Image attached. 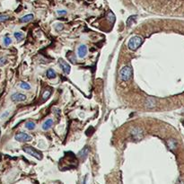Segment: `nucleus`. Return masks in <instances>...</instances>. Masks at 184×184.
Wrapping results in <instances>:
<instances>
[{
  "mask_svg": "<svg viewBox=\"0 0 184 184\" xmlns=\"http://www.w3.org/2000/svg\"><path fill=\"white\" fill-rule=\"evenodd\" d=\"M88 153H89V147H88V146H85V147L79 153V156H80L82 159H84V158H85V157L87 156Z\"/></svg>",
  "mask_w": 184,
  "mask_h": 184,
  "instance_id": "nucleus-12",
  "label": "nucleus"
},
{
  "mask_svg": "<svg viewBox=\"0 0 184 184\" xmlns=\"http://www.w3.org/2000/svg\"><path fill=\"white\" fill-rule=\"evenodd\" d=\"M33 19V15H27L22 17V18L20 19V22L24 23H28V22H30V21H32Z\"/></svg>",
  "mask_w": 184,
  "mask_h": 184,
  "instance_id": "nucleus-13",
  "label": "nucleus"
},
{
  "mask_svg": "<svg viewBox=\"0 0 184 184\" xmlns=\"http://www.w3.org/2000/svg\"><path fill=\"white\" fill-rule=\"evenodd\" d=\"M177 184H183V182H182V180H178V182H177Z\"/></svg>",
  "mask_w": 184,
  "mask_h": 184,
  "instance_id": "nucleus-27",
  "label": "nucleus"
},
{
  "mask_svg": "<svg viewBox=\"0 0 184 184\" xmlns=\"http://www.w3.org/2000/svg\"><path fill=\"white\" fill-rule=\"evenodd\" d=\"M35 123L34 122H33V121H28L27 123L25 124V128L27 129H29V130H33V129H35Z\"/></svg>",
  "mask_w": 184,
  "mask_h": 184,
  "instance_id": "nucleus-15",
  "label": "nucleus"
},
{
  "mask_svg": "<svg viewBox=\"0 0 184 184\" xmlns=\"http://www.w3.org/2000/svg\"><path fill=\"white\" fill-rule=\"evenodd\" d=\"M77 53H78V57H79L80 58H84V57L86 56V54H87V47H86L84 44L80 45L79 48H78V51H77Z\"/></svg>",
  "mask_w": 184,
  "mask_h": 184,
  "instance_id": "nucleus-8",
  "label": "nucleus"
},
{
  "mask_svg": "<svg viewBox=\"0 0 184 184\" xmlns=\"http://www.w3.org/2000/svg\"><path fill=\"white\" fill-rule=\"evenodd\" d=\"M63 28H64V26L62 23H56L55 24V29L57 31V32H61V31L63 30Z\"/></svg>",
  "mask_w": 184,
  "mask_h": 184,
  "instance_id": "nucleus-23",
  "label": "nucleus"
},
{
  "mask_svg": "<svg viewBox=\"0 0 184 184\" xmlns=\"http://www.w3.org/2000/svg\"><path fill=\"white\" fill-rule=\"evenodd\" d=\"M15 140L19 141V142H28L32 140V137H31L29 134L24 133V132H20L17 133L15 137Z\"/></svg>",
  "mask_w": 184,
  "mask_h": 184,
  "instance_id": "nucleus-5",
  "label": "nucleus"
},
{
  "mask_svg": "<svg viewBox=\"0 0 184 184\" xmlns=\"http://www.w3.org/2000/svg\"><path fill=\"white\" fill-rule=\"evenodd\" d=\"M130 135L132 137V138L135 140V141H139L143 138L144 137V131L141 128H133L131 130H130Z\"/></svg>",
  "mask_w": 184,
  "mask_h": 184,
  "instance_id": "nucleus-4",
  "label": "nucleus"
},
{
  "mask_svg": "<svg viewBox=\"0 0 184 184\" xmlns=\"http://www.w3.org/2000/svg\"><path fill=\"white\" fill-rule=\"evenodd\" d=\"M137 15H131V16H129V18H128V20H127V26L128 27H130L131 25H132V23H135V21H136V19H137Z\"/></svg>",
  "mask_w": 184,
  "mask_h": 184,
  "instance_id": "nucleus-14",
  "label": "nucleus"
},
{
  "mask_svg": "<svg viewBox=\"0 0 184 184\" xmlns=\"http://www.w3.org/2000/svg\"><path fill=\"white\" fill-rule=\"evenodd\" d=\"M9 19V15H0V23L6 22Z\"/></svg>",
  "mask_w": 184,
  "mask_h": 184,
  "instance_id": "nucleus-22",
  "label": "nucleus"
},
{
  "mask_svg": "<svg viewBox=\"0 0 184 184\" xmlns=\"http://www.w3.org/2000/svg\"><path fill=\"white\" fill-rule=\"evenodd\" d=\"M47 76H48L49 78H50V79L55 78V77H56V73H55V71H54L53 69L49 68V69L47 71Z\"/></svg>",
  "mask_w": 184,
  "mask_h": 184,
  "instance_id": "nucleus-19",
  "label": "nucleus"
},
{
  "mask_svg": "<svg viewBox=\"0 0 184 184\" xmlns=\"http://www.w3.org/2000/svg\"><path fill=\"white\" fill-rule=\"evenodd\" d=\"M167 146L170 150L172 151H174L176 148H177V141L174 139V138H169L167 140Z\"/></svg>",
  "mask_w": 184,
  "mask_h": 184,
  "instance_id": "nucleus-9",
  "label": "nucleus"
},
{
  "mask_svg": "<svg viewBox=\"0 0 184 184\" xmlns=\"http://www.w3.org/2000/svg\"><path fill=\"white\" fill-rule=\"evenodd\" d=\"M20 87L24 89V90H30L31 89V85L28 83H24V82H22L20 84Z\"/></svg>",
  "mask_w": 184,
  "mask_h": 184,
  "instance_id": "nucleus-21",
  "label": "nucleus"
},
{
  "mask_svg": "<svg viewBox=\"0 0 184 184\" xmlns=\"http://www.w3.org/2000/svg\"><path fill=\"white\" fill-rule=\"evenodd\" d=\"M4 41V42H3L4 45L7 46V47L9 46V45L12 43V40H11V38H10L9 36H6V37L4 38V41Z\"/></svg>",
  "mask_w": 184,
  "mask_h": 184,
  "instance_id": "nucleus-20",
  "label": "nucleus"
},
{
  "mask_svg": "<svg viewBox=\"0 0 184 184\" xmlns=\"http://www.w3.org/2000/svg\"><path fill=\"white\" fill-rule=\"evenodd\" d=\"M15 39L18 41H23V39H24V35H23V33H20V32H16V33H15Z\"/></svg>",
  "mask_w": 184,
  "mask_h": 184,
  "instance_id": "nucleus-18",
  "label": "nucleus"
},
{
  "mask_svg": "<svg viewBox=\"0 0 184 184\" xmlns=\"http://www.w3.org/2000/svg\"><path fill=\"white\" fill-rule=\"evenodd\" d=\"M7 58L5 57H0V67H4L7 64Z\"/></svg>",
  "mask_w": 184,
  "mask_h": 184,
  "instance_id": "nucleus-24",
  "label": "nucleus"
},
{
  "mask_svg": "<svg viewBox=\"0 0 184 184\" xmlns=\"http://www.w3.org/2000/svg\"><path fill=\"white\" fill-rule=\"evenodd\" d=\"M52 125H53V120L51 119H47L44 123H43V125H42V129L43 130H48V129H49L51 127H52Z\"/></svg>",
  "mask_w": 184,
  "mask_h": 184,
  "instance_id": "nucleus-11",
  "label": "nucleus"
},
{
  "mask_svg": "<svg viewBox=\"0 0 184 184\" xmlns=\"http://www.w3.org/2000/svg\"><path fill=\"white\" fill-rule=\"evenodd\" d=\"M50 95H51V91H50L49 89H46V90L43 92V94H42V99H43L44 101H46V100L50 96Z\"/></svg>",
  "mask_w": 184,
  "mask_h": 184,
  "instance_id": "nucleus-16",
  "label": "nucleus"
},
{
  "mask_svg": "<svg viewBox=\"0 0 184 184\" xmlns=\"http://www.w3.org/2000/svg\"><path fill=\"white\" fill-rule=\"evenodd\" d=\"M23 151L25 153H27V154L31 155L32 156L35 157L38 160H41L42 159V155L41 154L39 151H37L35 148H33L32 146H24L23 147Z\"/></svg>",
  "mask_w": 184,
  "mask_h": 184,
  "instance_id": "nucleus-3",
  "label": "nucleus"
},
{
  "mask_svg": "<svg viewBox=\"0 0 184 184\" xmlns=\"http://www.w3.org/2000/svg\"><path fill=\"white\" fill-rule=\"evenodd\" d=\"M182 125H183V126H184V120H183V121H182Z\"/></svg>",
  "mask_w": 184,
  "mask_h": 184,
  "instance_id": "nucleus-28",
  "label": "nucleus"
},
{
  "mask_svg": "<svg viewBox=\"0 0 184 184\" xmlns=\"http://www.w3.org/2000/svg\"><path fill=\"white\" fill-rule=\"evenodd\" d=\"M107 19H108L111 23H114V22H115V15H114V14H113L111 11H109V12H108V14H107Z\"/></svg>",
  "mask_w": 184,
  "mask_h": 184,
  "instance_id": "nucleus-17",
  "label": "nucleus"
},
{
  "mask_svg": "<svg viewBox=\"0 0 184 184\" xmlns=\"http://www.w3.org/2000/svg\"><path fill=\"white\" fill-rule=\"evenodd\" d=\"M11 99H12L13 102H24L26 100V96L23 94L15 93V94L12 95Z\"/></svg>",
  "mask_w": 184,
  "mask_h": 184,
  "instance_id": "nucleus-7",
  "label": "nucleus"
},
{
  "mask_svg": "<svg viewBox=\"0 0 184 184\" xmlns=\"http://www.w3.org/2000/svg\"><path fill=\"white\" fill-rule=\"evenodd\" d=\"M156 100L154 99V98H152V97H149V98H147L146 99V101H145V106L147 107V108H154L155 106H156Z\"/></svg>",
  "mask_w": 184,
  "mask_h": 184,
  "instance_id": "nucleus-10",
  "label": "nucleus"
},
{
  "mask_svg": "<svg viewBox=\"0 0 184 184\" xmlns=\"http://www.w3.org/2000/svg\"><path fill=\"white\" fill-rule=\"evenodd\" d=\"M67 14V11L66 10H58L57 11V15H65Z\"/></svg>",
  "mask_w": 184,
  "mask_h": 184,
  "instance_id": "nucleus-25",
  "label": "nucleus"
},
{
  "mask_svg": "<svg viewBox=\"0 0 184 184\" xmlns=\"http://www.w3.org/2000/svg\"><path fill=\"white\" fill-rule=\"evenodd\" d=\"M132 76V68L129 66L123 67L119 71V77L122 81L127 82L131 79Z\"/></svg>",
  "mask_w": 184,
  "mask_h": 184,
  "instance_id": "nucleus-1",
  "label": "nucleus"
},
{
  "mask_svg": "<svg viewBox=\"0 0 184 184\" xmlns=\"http://www.w3.org/2000/svg\"><path fill=\"white\" fill-rule=\"evenodd\" d=\"M58 63H59V66H60L61 69L63 70V72H64L66 75H68V74L70 73V70H71L70 66H69L68 63L66 62L65 60H63L62 58H59V59H58Z\"/></svg>",
  "mask_w": 184,
  "mask_h": 184,
  "instance_id": "nucleus-6",
  "label": "nucleus"
},
{
  "mask_svg": "<svg viewBox=\"0 0 184 184\" xmlns=\"http://www.w3.org/2000/svg\"><path fill=\"white\" fill-rule=\"evenodd\" d=\"M8 115H9V111H5V112H4V113H3V114L1 115V117H0V118H1V119H3L7 118V117Z\"/></svg>",
  "mask_w": 184,
  "mask_h": 184,
  "instance_id": "nucleus-26",
  "label": "nucleus"
},
{
  "mask_svg": "<svg viewBox=\"0 0 184 184\" xmlns=\"http://www.w3.org/2000/svg\"><path fill=\"white\" fill-rule=\"evenodd\" d=\"M143 43V39L139 36H134L129 41V48L131 50H136Z\"/></svg>",
  "mask_w": 184,
  "mask_h": 184,
  "instance_id": "nucleus-2",
  "label": "nucleus"
}]
</instances>
